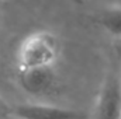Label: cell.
<instances>
[{"label":"cell","instance_id":"7","mask_svg":"<svg viewBox=\"0 0 121 119\" xmlns=\"http://www.w3.org/2000/svg\"><path fill=\"white\" fill-rule=\"evenodd\" d=\"M1 3H3V0H0V8H1Z\"/></svg>","mask_w":121,"mask_h":119},{"label":"cell","instance_id":"6","mask_svg":"<svg viewBox=\"0 0 121 119\" xmlns=\"http://www.w3.org/2000/svg\"><path fill=\"white\" fill-rule=\"evenodd\" d=\"M10 112H11V105L7 104L6 99L0 95V119L10 118Z\"/></svg>","mask_w":121,"mask_h":119},{"label":"cell","instance_id":"8","mask_svg":"<svg viewBox=\"0 0 121 119\" xmlns=\"http://www.w3.org/2000/svg\"><path fill=\"white\" fill-rule=\"evenodd\" d=\"M120 119H121V114H120Z\"/></svg>","mask_w":121,"mask_h":119},{"label":"cell","instance_id":"2","mask_svg":"<svg viewBox=\"0 0 121 119\" xmlns=\"http://www.w3.org/2000/svg\"><path fill=\"white\" fill-rule=\"evenodd\" d=\"M17 84L20 90L32 98L49 97L58 84V77L54 66L17 69Z\"/></svg>","mask_w":121,"mask_h":119},{"label":"cell","instance_id":"5","mask_svg":"<svg viewBox=\"0 0 121 119\" xmlns=\"http://www.w3.org/2000/svg\"><path fill=\"white\" fill-rule=\"evenodd\" d=\"M96 23L106 34L121 39V6H108L100 10Z\"/></svg>","mask_w":121,"mask_h":119},{"label":"cell","instance_id":"1","mask_svg":"<svg viewBox=\"0 0 121 119\" xmlns=\"http://www.w3.org/2000/svg\"><path fill=\"white\" fill-rule=\"evenodd\" d=\"M59 56V42L54 32L38 30L28 34L17 49V67L32 69L54 66Z\"/></svg>","mask_w":121,"mask_h":119},{"label":"cell","instance_id":"10","mask_svg":"<svg viewBox=\"0 0 121 119\" xmlns=\"http://www.w3.org/2000/svg\"><path fill=\"white\" fill-rule=\"evenodd\" d=\"M13 119H14V118H13Z\"/></svg>","mask_w":121,"mask_h":119},{"label":"cell","instance_id":"3","mask_svg":"<svg viewBox=\"0 0 121 119\" xmlns=\"http://www.w3.org/2000/svg\"><path fill=\"white\" fill-rule=\"evenodd\" d=\"M10 118L14 119H90L85 111L48 102H23L11 105Z\"/></svg>","mask_w":121,"mask_h":119},{"label":"cell","instance_id":"4","mask_svg":"<svg viewBox=\"0 0 121 119\" xmlns=\"http://www.w3.org/2000/svg\"><path fill=\"white\" fill-rule=\"evenodd\" d=\"M121 114V77L118 73L110 71L106 74L99 90L94 118L96 119H120Z\"/></svg>","mask_w":121,"mask_h":119},{"label":"cell","instance_id":"9","mask_svg":"<svg viewBox=\"0 0 121 119\" xmlns=\"http://www.w3.org/2000/svg\"><path fill=\"white\" fill-rule=\"evenodd\" d=\"M120 77H121V73H120Z\"/></svg>","mask_w":121,"mask_h":119}]
</instances>
